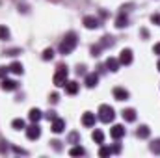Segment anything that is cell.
Here are the masks:
<instances>
[{
  "mask_svg": "<svg viewBox=\"0 0 160 158\" xmlns=\"http://www.w3.org/2000/svg\"><path fill=\"white\" fill-rule=\"evenodd\" d=\"M65 91H67L69 95H77V91H78V82H75V80L67 82V84H65Z\"/></svg>",
  "mask_w": 160,
  "mask_h": 158,
  "instance_id": "cell-16",
  "label": "cell"
},
{
  "mask_svg": "<svg viewBox=\"0 0 160 158\" xmlns=\"http://www.w3.org/2000/svg\"><path fill=\"white\" fill-rule=\"evenodd\" d=\"M77 43H78L77 34H75V32H69V34L62 39V43H60V54H63V56L71 54V52L77 48Z\"/></svg>",
  "mask_w": 160,
  "mask_h": 158,
  "instance_id": "cell-1",
  "label": "cell"
},
{
  "mask_svg": "<svg viewBox=\"0 0 160 158\" xmlns=\"http://www.w3.org/2000/svg\"><path fill=\"white\" fill-rule=\"evenodd\" d=\"M119 60H116V58H108L106 60V69L108 71H112V73H116V71H119Z\"/></svg>",
  "mask_w": 160,
  "mask_h": 158,
  "instance_id": "cell-12",
  "label": "cell"
},
{
  "mask_svg": "<svg viewBox=\"0 0 160 158\" xmlns=\"http://www.w3.org/2000/svg\"><path fill=\"white\" fill-rule=\"evenodd\" d=\"M45 117L48 119V121H52V119H56V117H58V116H56V112H48V114H47Z\"/></svg>",
  "mask_w": 160,
  "mask_h": 158,
  "instance_id": "cell-34",
  "label": "cell"
},
{
  "mask_svg": "<svg viewBox=\"0 0 160 158\" xmlns=\"http://www.w3.org/2000/svg\"><path fill=\"white\" fill-rule=\"evenodd\" d=\"M157 69H158V71H160V60H158V63H157Z\"/></svg>",
  "mask_w": 160,
  "mask_h": 158,
  "instance_id": "cell-38",
  "label": "cell"
},
{
  "mask_svg": "<svg viewBox=\"0 0 160 158\" xmlns=\"http://www.w3.org/2000/svg\"><path fill=\"white\" fill-rule=\"evenodd\" d=\"M149 134H151V128H149L147 125H142V126L136 130V136H138V138H142V140L149 138Z\"/></svg>",
  "mask_w": 160,
  "mask_h": 158,
  "instance_id": "cell-14",
  "label": "cell"
},
{
  "mask_svg": "<svg viewBox=\"0 0 160 158\" xmlns=\"http://www.w3.org/2000/svg\"><path fill=\"white\" fill-rule=\"evenodd\" d=\"M39 136H41V128L38 126V123H34L32 126L26 128V138L28 140H39Z\"/></svg>",
  "mask_w": 160,
  "mask_h": 158,
  "instance_id": "cell-6",
  "label": "cell"
},
{
  "mask_svg": "<svg viewBox=\"0 0 160 158\" xmlns=\"http://www.w3.org/2000/svg\"><path fill=\"white\" fill-rule=\"evenodd\" d=\"M112 151H114V153H121V145H114Z\"/></svg>",
  "mask_w": 160,
  "mask_h": 158,
  "instance_id": "cell-37",
  "label": "cell"
},
{
  "mask_svg": "<svg viewBox=\"0 0 160 158\" xmlns=\"http://www.w3.org/2000/svg\"><path fill=\"white\" fill-rule=\"evenodd\" d=\"M67 75H69L67 67H65V65H60L58 71L54 73V86H58V87H65V84H67Z\"/></svg>",
  "mask_w": 160,
  "mask_h": 158,
  "instance_id": "cell-3",
  "label": "cell"
},
{
  "mask_svg": "<svg viewBox=\"0 0 160 158\" xmlns=\"http://www.w3.org/2000/svg\"><path fill=\"white\" fill-rule=\"evenodd\" d=\"M11 126H13L15 130H26V126H24V119H21V117L13 119V121H11Z\"/></svg>",
  "mask_w": 160,
  "mask_h": 158,
  "instance_id": "cell-21",
  "label": "cell"
},
{
  "mask_svg": "<svg viewBox=\"0 0 160 158\" xmlns=\"http://www.w3.org/2000/svg\"><path fill=\"white\" fill-rule=\"evenodd\" d=\"M91 138H93V141H95V143H99V145H102V143H104V134H102V130H99V128L91 132Z\"/></svg>",
  "mask_w": 160,
  "mask_h": 158,
  "instance_id": "cell-17",
  "label": "cell"
},
{
  "mask_svg": "<svg viewBox=\"0 0 160 158\" xmlns=\"http://www.w3.org/2000/svg\"><path fill=\"white\" fill-rule=\"evenodd\" d=\"M84 26H86L88 30H95V28L101 26V22H99L97 17H93V15H86V17H84Z\"/></svg>",
  "mask_w": 160,
  "mask_h": 158,
  "instance_id": "cell-4",
  "label": "cell"
},
{
  "mask_svg": "<svg viewBox=\"0 0 160 158\" xmlns=\"http://www.w3.org/2000/svg\"><path fill=\"white\" fill-rule=\"evenodd\" d=\"M125 132H127V130H125L123 125H114L112 130H110V136H112L114 140H121V138L125 136Z\"/></svg>",
  "mask_w": 160,
  "mask_h": 158,
  "instance_id": "cell-9",
  "label": "cell"
},
{
  "mask_svg": "<svg viewBox=\"0 0 160 158\" xmlns=\"http://www.w3.org/2000/svg\"><path fill=\"white\" fill-rule=\"evenodd\" d=\"M114 117H116V112H114V108L110 104H101L99 106V119L102 123H112Z\"/></svg>",
  "mask_w": 160,
  "mask_h": 158,
  "instance_id": "cell-2",
  "label": "cell"
},
{
  "mask_svg": "<svg viewBox=\"0 0 160 158\" xmlns=\"http://www.w3.org/2000/svg\"><path fill=\"white\" fill-rule=\"evenodd\" d=\"M13 151H15L17 155H26V151H24V149H21V147H13Z\"/></svg>",
  "mask_w": 160,
  "mask_h": 158,
  "instance_id": "cell-35",
  "label": "cell"
},
{
  "mask_svg": "<svg viewBox=\"0 0 160 158\" xmlns=\"http://www.w3.org/2000/svg\"><path fill=\"white\" fill-rule=\"evenodd\" d=\"M101 45H97V47H91V56H99V52H101Z\"/></svg>",
  "mask_w": 160,
  "mask_h": 158,
  "instance_id": "cell-30",
  "label": "cell"
},
{
  "mask_svg": "<svg viewBox=\"0 0 160 158\" xmlns=\"http://www.w3.org/2000/svg\"><path fill=\"white\" fill-rule=\"evenodd\" d=\"M149 149H151V153H155V155H160V138H158V140H155V141L149 145Z\"/></svg>",
  "mask_w": 160,
  "mask_h": 158,
  "instance_id": "cell-25",
  "label": "cell"
},
{
  "mask_svg": "<svg viewBox=\"0 0 160 158\" xmlns=\"http://www.w3.org/2000/svg\"><path fill=\"white\" fill-rule=\"evenodd\" d=\"M58 101H60V95H58V93H52V95H50V102H52V104H56Z\"/></svg>",
  "mask_w": 160,
  "mask_h": 158,
  "instance_id": "cell-32",
  "label": "cell"
},
{
  "mask_svg": "<svg viewBox=\"0 0 160 158\" xmlns=\"http://www.w3.org/2000/svg\"><path fill=\"white\" fill-rule=\"evenodd\" d=\"M127 24H128V17H127L125 13H119V17L116 19V26H118V28H125Z\"/></svg>",
  "mask_w": 160,
  "mask_h": 158,
  "instance_id": "cell-20",
  "label": "cell"
},
{
  "mask_svg": "<svg viewBox=\"0 0 160 158\" xmlns=\"http://www.w3.org/2000/svg\"><path fill=\"white\" fill-rule=\"evenodd\" d=\"M8 151V141H0V153H6Z\"/></svg>",
  "mask_w": 160,
  "mask_h": 158,
  "instance_id": "cell-33",
  "label": "cell"
},
{
  "mask_svg": "<svg viewBox=\"0 0 160 158\" xmlns=\"http://www.w3.org/2000/svg\"><path fill=\"white\" fill-rule=\"evenodd\" d=\"M151 22H153V24H158V26H160V13L151 15Z\"/></svg>",
  "mask_w": 160,
  "mask_h": 158,
  "instance_id": "cell-29",
  "label": "cell"
},
{
  "mask_svg": "<svg viewBox=\"0 0 160 158\" xmlns=\"http://www.w3.org/2000/svg\"><path fill=\"white\" fill-rule=\"evenodd\" d=\"M153 52H155V54H158V56H160V43H157V45L153 47Z\"/></svg>",
  "mask_w": 160,
  "mask_h": 158,
  "instance_id": "cell-36",
  "label": "cell"
},
{
  "mask_svg": "<svg viewBox=\"0 0 160 158\" xmlns=\"http://www.w3.org/2000/svg\"><path fill=\"white\" fill-rule=\"evenodd\" d=\"M0 87H2L4 91H15V89H17V82H15V80L4 78L2 80V84H0Z\"/></svg>",
  "mask_w": 160,
  "mask_h": 158,
  "instance_id": "cell-11",
  "label": "cell"
},
{
  "mask_svg": "<svg viewBox=\"0 0 160 158\" xmlns=\"http://www.w3.org/2000/svg\"><path fill=\"white\" fill-rule=\"evenodd\" d=\"M114 155V151H112V147H106V145H101V149H99V156H112Z\"/></svg>",
  "mask_w": 160,
  "mask_h": 158,
  "instance_id": "cell-23",
  "label": "cell"
},
{
  "mask_svg": "<svg viewBox=\"0 0 160 158\" xmlns=\"http://www.w3.org/2000/svg\"><path fill=\"white\" fill-rule=\"evenodd\" d=\"M123 119H125V121H128V123L136 121V110H132V108L123 110Z\"/></svg>",
  "mask_w": 160,
  "mask_h": 158,
  "instance_id": "cell-19",
  "label": "cell"
},
{
  "mask_svg": "<svg viewBox=\"0 0 160 158\" xmlns=\"http://www.w3.org/2000/svg\"><path fill=\"white\" fill-rule=\"evenodd\" d=\"M97 82H99V77H97L95 73H89V75L86 77V87H95Z\"/></svg>",
  "mask_w": 160,
  "mask_h": 158,
  "instance_id": "cell-18",
  "label": "cell"
},
{
  "mask_svg": "<svg viewBox=\"0 0 160 158\" xmlns=\"http://www.w3.org/2000/svg\"><path fill=\"white\" fill-rule=\"evenodd\" d=\"M9 73V67H0V78L4 80V77Z\"/></svg>",
  "mask_w": 160,
  "mask_h": 158,
  "instance_id": "cell-31",
  "label": "cell"
},
{
  "mask_svg": "<svg viewBox=\"0 0 160 158\" xmlns=\"http://www.w3.org/2000/svg\"><path fill=\"white\" fill-rule=\"evenodd\" d=\"M82 125L88 126V128L95 126V114H93V112H84V114H82Z\"/></svg>",
  "mask_w": 160,
  "mask_h": 158,
  "instance_id": "cell-8",
  "label": "cell"
},
{
  "mask_svg": "<svg viewBox=\"0 0 160 158\" xmlns=\"http://www.w3.org/2000/svg\"><path fill=\"white\" fill-rule=\"evenodd\" d=\"M9 73H13V75H22V73H24V67H22V63H19V62H13V63L9 65Z\"/></svg>",
  "mask_w": 160,
  "mask_h": 158,
  "instance_id": "cell-15",
  "label": "cell"
},
{
  "mask_svg": "<svg viewBox=\"0 0 160 158\" xmlns=\"http://www.w3.org/2000/svg\"><path fill=\"white\" fill-rule=\"evenodd\" d=\"M69 143H80V136H78V132H71L69 134Z\"/></svg>",
  "mask_w": 160,
  "mask_h": 158,
  "instance_id": "cell-27",
  "label": "cell"
},
{
  "mask_svg": "<svg viewBox=\"0 0 160 158\" xmlns=\"http://www.w3.org/2000/svg\"><path fill=\"white\" fill-rule=\"evenodd\" d=\"M52 132L54 134H62L63 130H65V119H62V117H56V119H52Z\"/></svg>",
  "mask_w": 160,
  "mask_h": 158,
  "instance_id": "cell-5",
  "label": "cell"
},
{
  "mask_svg": "<svg viewBox=\"0 0 160 158\" xmlns=\"http://www.w3.org/2000/svg\"><path fill=\"white\" fill-rule=\"evenodd\" d=\"M52 58H54V50H52V48H45V50H43V60L48 62V60H52Z\"/></svg>",
  "mask_w": 160,
  "mask_h": 158,
  "instance_id": "cell-26",
  "label": "cell"
},
{
  "mask_svg": "<svg viewBox=\"0 0 160 158\" xmlns=\"http://www.w3.org/2000/svg\"><path fill=\"white\" fill-rule=\"evenodd\" d=\"M112 45H114V39H112V37H108V36H106V37H102V41H101V47H102V48L112 47Z\"/></svg>",
  "mask_w": 160,
  "mask_h": 158,
  "instance_id": "cell-28",
  "label": "cell"
},
{
  "mask_svg": "<svg viewBox=\"0 0 160 158\" xmlns=\"http://www.w3.org/2000/svg\"><path fill=\"white\" fill-rule=\"evenodd\" d=\"M119 63H121V65H130V63H132V50H130V48H125V50H121V54H119Z\"/></svg>",
  "mask_w": 160,
  "mask_h": 158,
  "instance_id": "cell-7",
  "label": "cell"
},
{
  "mask_svg": "<svg viewBox=\"0 0 160 158\" xmlns=\"http://www.w3.org/2000/svg\"><path fill=\"white\" fill-rule=\"evenodd\" d=\"M69 155H71V156H84V155H86V151H84V147H80V145H75V147L69 151Z\"/></svg>",
  "mask_w": 160,
  "mask_h": 158,
  "instance_id": "cell-22",
  "label": "cell"
},
{
  "mask_svg": "<svg viewBox=\"0 0 160 158\" xmlns=\"http://www.w3.org/2000/svg\"><path fill=\"white\" fill-rule=\"evenodd\" d=\"M0 39L2 41H6V39H9V28L8 26H0Z\"/></svg>",
  "mask_w": 160,
  "mask_h": 158,
  "instance_id": "cell-24",
  "label": "cell"
},
{
  "mask_svg": "<svg viewBox=\"0 0 160 158\" xmlns=\"http://www.w3.org/2000/svg\"><path fill=\"white\" fill-rule=\"evenodd\" d=\"M114 99L116 101H127L128 99V91L125 87H114Z\"/></svg>",
  "mask_w": 160,
  "mask_h": 158,
  "instance_id": "cell-10",
  "label": "cell"
},
{
  "mask_svg": "<svg viewBox=\"0 0 160 158\" xmlns=\"http://www.w3.org/2000/svg\"><path fill=\"white\" fill-rule=\"evenodd\" d=\"M41 117H43V114H41V110H38V108H32V110L28 112V119H30L32 123H39Z\"/></svg>",
  "mask_w": 160,
  "mask_h": 158,
  "instance_id": "cell-13",
  "label": "cell"
}]
</instances>
